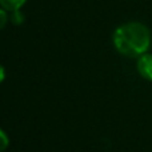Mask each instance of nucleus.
Segmentation results:
<instances>
[{
	"mask_svg": "<svg viewBox=\"0 0 152 152\" xmlns=\"http://www.w3.org/2000/svg\"><path fill=\"white\" fill-rule=\"evenodd\" d=\"M136 68L142 77H144L145 80L152 81V53L147 52L144 55L139 56Z\"/></svg>",
	"mask_w": 152,
	"mask_h": 152,
	"instance_id": "f03ea898",
	"label": "nucleus"
},
{
	"mask_svg": "<svg viewBox=\"0 0 152 152\" xmlns=\"http://www.w3.org/2000/svg\"><path fill=\"white\" fill-rule=\"evenodd\" d=\"M8 144H10V139H8L7 134H5V132L0 128V152L7 150Z\"/></svg>",
	"mask_w": 152,
	"mask_h": 152,
	"instance_id": "20e7f679",
	"label": "nucleus"
},
{
	"mask_svg": "<svg viewBox=\"0 0 152 152\" xmlns=\"http://www.w3.org/2000/svg\"><path fill=\"white\" fill-rule=\"evenodd\" d=\"M8 21V15H7V11L4 8H0V29L4 28L5 24Z\"/></svg>",
	"mask_w": 152,
	"mask_h": 152,
	"instance_id": "39448f33",
	"label": "nucleus"
},
{
	"mask_svg": "<svg viewBox=\"0 0 152 152\" xmlns=\"http://www.w3.org/2000/svg\"><path fill=\"white\" fill-rule=\"evenodd\" d=\"M113 45L119 53L128 58H139L147 53L151 45V32L147 26L131 21L113 32Z\"/></svg>",
	"mask_w": 152,
	"mask_h": 152,
	"instance_id": "f257e3e1",
	"label": "nucleus"
},
{
	"mask_svg": "<svg viewBox=\"0 0 152 152\" xmlns=\"http://www.w3.org/2000/svg\"><path fill=\"white\" fill-rule=\"evenodd\" d=\"M27 0H0V5L1 8H4L5 11H11V12H15L19 11L24 4H26Z\"/></svg>",
	"mask_w": 152,
	"mask_h": 152,
	"instance_id": "7ed1b4c3",
	"label": "nucleus"
},
{
	"mask_svg": "<svg viewBox=\"0 0 152 152\" xmlns=\"http://www.w3.org/2000/svg\"><path fill=\"white\" fill-rule=\"evenodd\" d=\"M4 77H5V71H4V67L0 64V83H1L3 80H4Z\"/></svg>",
	"mask_w": 152,
	"mask_h": 152,
	"instance_id": "423d86ee",
	"label": "nucleus"
}]
</instances>
